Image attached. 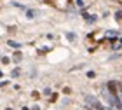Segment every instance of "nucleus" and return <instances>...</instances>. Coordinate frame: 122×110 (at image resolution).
<instances>
[{
  "instance_id": "obj_5",
  "label": "nucleus",
  "mask_w": 122,
  "mask_h": 110,
  "mask_svg": "<svg viewBox=\"0 0 122 110\" xmlns=\"http://www.w3.org/2000/svg\"><path fill=\"white\" fill-rule=\"evenodd\" d=\"M35 14H37V12H33V10H26V16H28V18H33Z\"/></svg>"
},
{
  "instance_id": "obj_3",
  "label": "nucleus",
  "mask_w": 122,
  "mask_h": 110,
  "mask_svg": "<svg viewBox=\"0 0 122 110\" xmlns=\"http://www.w3.org/2000/svg\"><path fill=\"white\" fill-rule=\"evenodd\" d=\"M7 46L14 47V49H18V47H19V44H18V42H12V40H7Z\"/></svg>"
},
{
  "instance_id": "obj_2",
  "label": "nucleus",
  "mask_w": 122,
  "mask_h": 110,
  "mask_svg": "<svg viewBox=\"0 0 122 110\" xmlns=\"http://www.w3.org/2000/svg\"><path fill=\"white\" fill-rule=\"evenodd\" d=\"M117 87H120V86H119V84H117L115 80H110L108 84H107V89H108L110 93H112V94H117V91H119Z\"/></svg>"
},
{
  "instance_id": "obj_8",
  "label": "nucleus",
  "mask_w": 122,
  "mask_h": 110,
  "mask_svg": "<svg viewBox=\"0 0 122 110\" xmlns=\"http://www.w3.org/2000/svg\"><path fill=\"white\" fill-rule=\"evenodd\" d=\"M66 37H68L70 40H73V38H75V35H73V33H66Z\"/></svg>"
},
{
  "instance_id": "obj_4",
  "label": "nucleus",
  "mask_w": 122,
  "mask_h": 110,
  "mask_svg": "<svg viewBox=\"0 0 122 110\" xmlns=\"http://www.w3.org/2000/svg\"><path fill=\"white\" fill-rule=\"evenodd\" d=\"M86 75H87V77H89V79H94V77H96V73H94V72H92V70H91V72H87Z\"/></svg>"
},
{
  "instance_id": "obj_7",
  "label": "nucleus",
  "mask_w": 122,
  "mask_h": 110,
  "mask_svg": "<svg viewBox=\"0 0 122 110\" xmlns=\"http://www.w3.org/2000/svg\"><path fill=\"white\" fill-rule=\"evenodd\" d=\"M122 18V12H119V10H117V12H115V19H120Z\"/></svg>"
},
{
  "instance_id": "obj_6",
  "label": "nucleus",
  "mask_w": 122,
  "mask_h": 110,
  "mask_svg": "<svg viewBox=\"0 0 122 110\" xmlns=\"http://www.w3.org/2000/svg\"><path fill=\"white\" fill-rule=\"evenodd\" d=\"M2 63H4V65H7V63H9V58H7V56H4V58H2Z\"/></svg>"
},
{
  "instance_id": "obj_9",
  "label": "nucleus",
  "mask_w": 122,
  "mask_h": 110,
  "mask_svg": "<svg viewBox=\"0 0 122 110\" xmlns=\"http://www.w3.org/2000/svg\"><path fill=\"white\" fill-rule=\"evenodd\" d=\"M77 5H79V7H84V2H82V0H77Z\"/></svg>"
},
{
  "instance_id": "obj_1",
  "label": "nucleus",
  "mask_w": 122,
  "mask_h": 110,
  "mask_svg": "<svg viewBox=\"0 0 122 110\" xmlns=\"http://www.w3.org/2000/svg\"><path fill=\"white\" fill-rule=\"evenodd\" d=\"M86 103H87V105H91L94 110H107V108H105V107H103L101 103H99L96 98H94V96H86Z\"/></svg>"
}]
</instances>
